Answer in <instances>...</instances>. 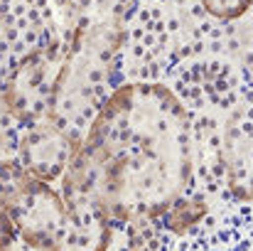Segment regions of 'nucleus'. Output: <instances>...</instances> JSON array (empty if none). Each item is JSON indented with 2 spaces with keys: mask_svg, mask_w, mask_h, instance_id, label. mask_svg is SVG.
<instances>
[{
  "mask_svg": "<svg viewBox=\"0 0 253 251\" xmlns=\"http://www.w3.org/2000/svg\"><path fill=\"white\" fill-rule=\"evenodd\" d=\"M202 2H204L207 12L224 17V20H231V17H239L241 12H246L253 0H202Z\"/></svg>",
  "mask_w": 253,
  "mask_h": 251,
  "instance_id": "6e6552de",
  "label": "nucleus"
},
{
  "mask_svg": "<svg viewBox=\"0 0 253 251\" xmlns=\"http://www.w3.org/2000/svg\"><path fill=\"white\" fill-rule=\"evenodd\" d=\"M192 146L189 116L169 89L118 86L67 165V204L93 207L121 224L163 217L192 185Z\"/></svg>",
  "mask_w": 253,
  "mask_h": 251,
  "instance_id": "f257e3e1",
  "label": "nucleus"
},
{
  "mask_svg": "<svg viewBox=\"0 0 253 251\" xmlns=\"http://www.w3.org/2000/svg\"><path fill=\"white\" fill-rule=\"evenodd\" d=\"M72 158V141L59 126L37 133L32 138V146L27 143V163L40 177H57Z\"/></svg>",
  "mask_w": 253,
  "mask_h": 251,
  "instance_id": "423d86ee",
  "label": "nucleus"
},
{
  "mask_svg": "<svg viewBox=\"0 0 253 251\" xmlns=\"http://www.w3.org/2000/svg\"><path fill=\"white\" fill-rule=\"evenodd\" d=\"M179 251H253V212H231L194 227Z\"/></svg>",
  "mask_w": 253,
  "mask_h": 251,
  "instance_id": "7ed1b4c3",
  "label": "nucleus"
},
{
  "mask_svg": "<svg viewBox=\"0 0 253 251\" xmlns=\"http://www.w3.org/2000/svg\"><path fill=\"white\" fill-rule=\"evenodd\" d=\"M224 165L231 187L246 197L253 195V123L234 121L224 136Z\"/></svg>",
  "mask_w": 253,
  "mask_h": 251,
  "instance_id": "39448f33",
  "label": "nucleus"
},
{
  "mask_svg": "<svg viewBox=\"0 0 253 251\" xmlns=\"http://www.w3.org/2000/svg\"><path fill=\"white\" fill-rule=\"evenodd\" d=\"M126 251H168V227L160 222V217L128 222Z\"/></svg>",
  "mask_w": 253,
  "mask_h": 251,
  "instance_id": "0eeeda50",
  "label": "nucleus"
},
{
  "mask_svg": "<svg viewBox=\"0 0 253 251\" xmlns=\"http://www.w3.org/2000/svg\"><path fill=\"white\" fill-rule=\"evenodd\" d=\"M111 224L113 222L93 207H69V222L52 251H106Z\"/></svg>",
  "mask_w": 253,
  "mask_h": 251,
  "instance_id": "20e7f679",
  "label": "nucleus"
},
{
  "mask_svg": "<svg viewBox=\"0 0 253 251\" xmlns=\"http://www.w3.org/2000/svg\"><path fill=\"white\" fill-rule=\"evenodd\" d=\"M15 222L32 247L52 251L69 222V207L47 185L30 182L15 202Z\"/></svg>",
  "mask_w": 253,
  "mask_h": 251,
  "instance_id": "f03ea898",
  "label": "nucleus"
}]
</instances>
